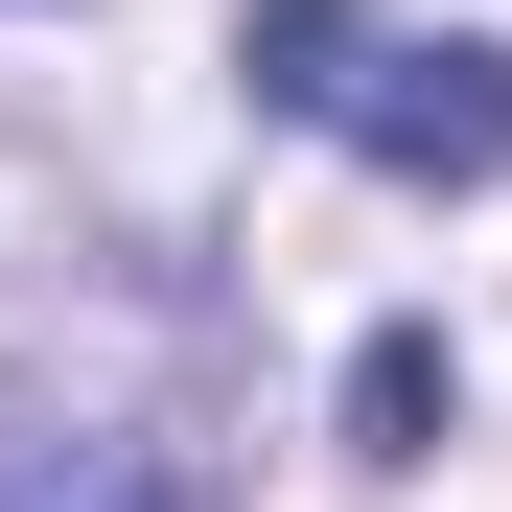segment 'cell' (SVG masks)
<instances>
[{
  "label": "cell",
  "instance_id": "1",
  "mask_svg": "<svg viewBox=\"0 0 512 512\" xmlns=\"http://www.w3.org/2000/svg\"><path fill=\"white\" fill-rule=\"evenodd\" d=\"M233 70H256V94H280L303 140L396 163V187H489V163H512V47H466V24H373V0H256V24H233Z\"/></svg>",
  "mask_w": 512,
  "mask_h": 512
},
{
  "label": "cell",
  "instance_id": "2",
  "mask_svg": "<svg viewBox=\"0 0 512 512\" xmlns=\"http://www.w3.org/2000/svg\"><path fill=\"white\" fill-rule=\"evenodd\" d=\"M350 443H373V466L443 443V350H419V326H373V350H350Z\"/></svg>",
  "mask_w": 512,
  "mask_h": 512
},
{
  "label": "cell",
  "instance_id": "3",
  "mask_svg": "<svg viewBox=\"0 0 512 512\" xmlns=\"http://www.w3.org/2000/svg\"><path fill=\"white\" fill-rule=\"evenodd\" d=\"M24 512H187V489H163L140 443H70V466H24Z\"/></svg>",
  "mask_w": 512,
  "mask_h": 512
}]
</instances>
